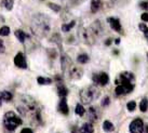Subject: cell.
I'll return each mask as SVG.
<instances>
[{
  "label": "cell",
  "mask_w": 148,
  "mask_h": 133,
  "mask_svg": "<svg viewBox=\"0 0 148 133\" xmlns=\"http://www.w3.org/2000/svg\"><path fill=\"white\" fill-rule=\"evenodd\" d=\"M102 0H91V11L92 13H96L102 8Z\"/></svg>",
  "instance_id": "obj_16"
},
{
  "label": "cell",
  "mask_w": 148,
  "mask_h": 133,
  "mask_svg": "<svg viewBox=\"0 0 148 133\" xmlns=\"http://www.w3.org/2000/svg\"><path fill=\"white\" fill-rule=\"evenodd\" d=\"M22 125V119L20 117L15 115L14 112H5L3 117V125L5 130L8 131H15L18 125Z\"/></svg>",
  "instance_id": "obj_3"
},
{
  "label": "cell",
  "mask_w": 148,
  "mask_h": 133,
  "mask_svg": "<svg viewBox=\"0 0 148 133\" xmlns=\"http://www.w3.org/2000/svg\"><path fill=\"white\" fill-rule=\"evenodd\" d=\"M33 32L38 37H43L47 36L51 30V23H50L49 17L45 14H36L33 17V23H32Z\"/></svg>",
  "instance_id": "obj_1"
},
{
  "label": "cell",
  "mask_w": 148,
  "mask_h": 133,
  "mask_svg": "<svg viewBox=\"0 0 148 133\" xmlns=\"http://www.w3.org/2000/svg\"><path fill=\"white\" fill-rule=\"evenodd\" d=\"M140 19L143 20L144 22H148V12H145L140 15Z\"/></svg>",
  "instance_id": "obj_35"
},
{
  "label": "cell",
  "mask_w": 148,
  "mask_h": 133,
  "mask_svg": "<svg viewBox=\"0 0 148 133\" xmlns=\"http://www.w3.org/2000/svg\"><path fill=\"white\" fill-rule=\"evenodd\" d=\"M58 95H60V97H66V96L68 95V89L65 86L60 84L58 87Z\"/></svg>",
  "instance_id": "obj_18"
},
{
  "label": "cell",
  "mask_w": 148,
  "mask_h": 133,
  "mask_svg": "<svg viewBox=\"0 0 148 133\" xmlns=\"http://www.w3.org/2000/svg\"><path fill=\"white\" fill-rule=\"evenodd\" d=\"M79 37H80V39L84 43L90 45V46H92L95 42V37L92 35V33H91L90 30L86 28H81L79 30Z\"/></svg>",
  "instance_id": "obj_4"
},
{
  "label": "cell",
  "mask_w": 148,
  "mask_h": 133,
  "mask_svg": "<svg viewBox=\"0 0 148 133\" xmlns=\"http://www.w3.org/2000/svg\"><path fill=\"white\" fill-rule=\"evenodd\" d=\"M127 107L129 112H133V110H135V108H136V103L134 101H130L127 104Z\"/></svg>",
  "instance_id": "obj_30"
},
{
  "label": "cell",
  "mask_w": 148,
  "mask_h": 133,
  "mask_svg": "<svg viewBox=\"0 0 148 133\" xmlns=\"http://www.w3.org/2000/svg\"><path fill=\"white\" fill-rule=\"evenodd\" d=\"M134 89V84L133 82H121L119 83V86L116 88V94L117 95H123V94H127L131 93Z\"/></svg>",
  "instance_id": "obj_5"
},
{
  "label": "cell",
  "mask_w": 148,
  "mask_h": 133,
  "mask_svg": "<svg viewBox=\"0 0 148 133\" xmlns=\"http://www.w3.org/2000/svg\"><path fill=\"white\" fill-rule=\"evenodd\" d=\"M147 56H148V53H147Z\"/></svg>",
  "instance_id": "obj_41"
},
{
  "label": "cell",
  "mask_w": 148,
  "mask_h": 133,
  "mask_svg": "<svg viewBox=\"0 0 148 133\" xmlns=\"http://www.w3.org/2000/svg\"><path fill=\"white\" fill-rule=\"evenodd\" d=\"M138 27H140V30H142V32L144 33L145 37H146V39L148 40V27L145 25L144 23H140V24H138Z\"/></svg>",
  "instance_id": "obj_28"
},
{
  "label": "cell",
  "mask_w": 148,
  "mask_h": 133,
  "mask_svg": "<svg viewBox=\"0 0 148 133\" xmlns=\"http://www.w3.org/2000/svg\"><path fill=\"white\" fill-rule=\"evenodd\" d=\"M129 130L132 133H142L144 131V122H143V120L140 119V118L134 119L131 122L130 127H129Z\"/></svg>",
  "instance_id": "obj_6"
},
{
  "label": "cell",
  "mask_w": 148,
  "mask_h": 133,
  "mask_svg": "<svg viewBox=\"0 0 148 133\" xmlns=\"http://www.w3.org/2000/svg\"><path fill=\"white\" fill-rule=\"evenodd\" d=\"M109 103H110V99H109V96H105L103 100H102V106H103V107L108 106Z\"/></svg>",
  "instance_id": "obj_32"
},
{
  "label": "cell",
  "mask_w": 148,
  "mask_h": 133,
  "mask_svg": "<svg viewBox=\"0 0 148 133\" xmlns=\"http://www.w3.org/2000/svg\"><path fill=\"white\" fill-rule=\"evenodd\" d=\"M5 51V47H4V42L2 41V39H0V54L4 53Z\"/></svg>",
  "instance_id": "obj_33"
},
{
  "label": "cell",
  "mask_w": 148,
  "mask_h": 133,
  "mask_svg": "<svg viewBox=\"0 0 148 133\" xmlns=\"http://www.w3.org/2000/svg\"><path fill=\"white\" fill-rule=\"evenodd\" d=\"M93 131H94V129H93V125H92V123H90V122H88V123H84V125L81 127V129H80V132L92 133Z\"/></svg>",
  "instance_id": "obj_22"
},
{
  "label": "cell",
  "mask_w": 148,
  "mask_h": 133,
  "mask_svg": "<svg viewBox=\"0 0 148 133\" xmlns=\"http://www.w3.org/2000/svg\"><path fill=\"white\" fill-rule=\"evenodd\" d=\"M61 66H62L63 73L68 71H69L70 66H71V60L64 53H63L62 58H61Z\"/></svg>",
  "instance_id": "obj_13"
},
{
  "label": "cell",
  "mask_w": 148,
  "mask_h": 133,
  "mask_svg": "<svg viewBox=\"0 0 148 133\" xmlns=\"http://www.w3.org/2000/svg\"><path fill=\"white\" fill-rule=\"evenodd\" d=\"M140 112H147V109H148V99L147 97H144L143 100L140 101Z\"/></svg>",
  "instance_id": "obj_24"
},
{
  "label": "cell",
  "mask_w": 148,
  "mask_h": 133,
  "mask_svg": "<svg viewBox=\"0 0 148 133\" xmlns=\"http://www.w3.org/2000/svg\"><path fill=\"white\" fill-rule=\"evenodd\" d=\"M140 8L144 9L145 11H148V1H143V2H140Z\"/></svg>",
  "instance_id": "obj_34"
},
{
  "label": "cell",
  "mask_w": 148,
  "mask_h": 133,
  "mask_svg": "<svg viewBox=\"0 0 148 133\" xmlns=\"http://www.w3.org/2000/svg\"><path fill=\"white\" fill-rule=\"evenodd\" d=\"M89 30L92 33V35H93L94 37H99V36H102V34H103V26H102V24H101L99 21H95L90 25Z\"/></svg>",
  "instance_id": "obj_9"
},
{
  "label": "cell",
  "mask_w": 148,
  "mask_h": 133,
  "mask_svg": "<svg viewBox=\"0 0 148 133\" xmlns=\"http://www.w3.org/2000/svg\"><path fill=\"white\" fill-rule=\"evenodd\" d=\"M116 43H117V45H119V43H120V39H117V40H116Z\"/></svg>",
  "instance_id": "obj_38"
},
{
  "label": "cell",
  "mask_w": 148,
  "mask_h": 133,
  "mask_svg": "<svg viewBox=\"0 0 148 133\" xmlns=\"http://www.w3.org/2000/svg\"><path fill=\"white\" fill-rule=\"evenodd\" d=\"M107 21H108V23H109L111 26V28L114 29L115 32H117V33H121L122 27H121L119 19H117V17H109Z\"/></svg>",
  "instance_id": "obj_14"
},
{
  "label": "cell",
  "mask_w": 148,
  "mask_h": 133,
  "mask_svg": "<svg viewBox=\"0 0 148 133\" xmlns=\"http://www.w3.org/2000/svg\"><path fill=\"white\" fill-rule=\"evenodd\" d=\"M86 112V109L81 104H77L76 105V108H75V114L78 115V116H83Z\"/></svg>",
  "instance_id": "obj_25"
},
{
  "label": "cell",
  "mask_w": 148,
  "mask_h": 133,
  "mask_svg": "<svg viewBox=\"0 0 148 133\" xmlns=\"http://www.w3.org/2000/svg\"><path fill=\"white\" fill-rule=\"evenodd\" d=\"M75 25H76V22L71 21L70 23H68V24H64V25L62 26V30L64 33H67V32H69L71 28H74Z\"/></svg>",
  "instance_id": "obj_26"
},
{
  "label": "cell",
  "mask_w": 148,
  "mask_h": 133,
  "mask_svg": "<svg viewBox=\"0 0 148 133\" xmlns=\"http://www.w3.org/2000/svg\"><path fill=\"white\" fill-rule=\"evenodd\" d=\"M103 130L104 131H106V132H111V131H114L115 130V127L112 125V122H110L109 120H105L103 123Z\"/></svg>",
  "instance_id": "obj_19"
},
{
  "label": "cell",
  "mask_w": 148,
  "mask_h": 133,
  "mask_svg": "<svg viewBox=\"0 0 148 133\" xmlns=\"http://www.w3.org/2000/svg\"><path fill=\"white\" fill-rule=\"evenodd\" d=\"M12 93L9 91H3L0 93V105L2 102H10V101L12 100Z\"/></svg>",
  "instance_id": "obj_17"
},
{
  "label": "cell",
  "mask_w": 148,
  "mask_h": 133,
  "mask_svg": "<svg viewBox=\"0 0 148 133\" xmlns=\"http://www.w3.org/2000/svg\"><path fill=\"white\" fill-rule=\"evenodd\" d=\"M89 60H90L89 55L86 54V53H83V54L78 55V58H77V62L80 63V64H86V63L89 62Z\"/></svg>",
  "instance_id": "obj_23"
},
{
  "label": "cell",
  "mask_w": 148,
  "mask_h": 133,
  "mask_svg": "<svg viewBox=\"0 0 148 133\" xmlns=\"http://www.w3.org/2000/svg\"><path fill=\"white\" fill-rule=\"evenodd\" d=\"M48 7H49L50 9H52L54 12H60V11L62 10V8H61L60 5H58V4H55V3H49Z\"/></svg>",
  "instance_id": "obj_31"
},
{
  "label": "cell",
  "mask_w": 148,
  "mask_h": 133,
  "mask_svg": "<svg viewBox=\"0 0 148 133\" xmlns=\"http://www.w3.org/2000/svg\"><path fill=\"white\" fill-rule=\"evenodd\" d=\"M73 1H74V2H76V1H77V0H73Z\"/></svg>",
  "instance_id": "obj_40"
},
{
  "label": "cell",
  "mask_w": 148,
  "mask_h": 133,
  "mask_svg": "<svg viewBox=\"0 0 148 133\" xmlns=\"http://www.w3.org/2000/svg\"><path fill=\"white\" fill-rule=\"evenodd\" d=\"M14 64L15 66L20 67L22 69H26L27 68V63H26V60H25V56L23 53H17L14 58Z\"/></svg>",
  "instance_id": "obj_11"
},
{
  "label": "cell",
  "mask_w": 148,
  "mask_h": 133,
  "mask_svg": "<svg viewBox=\"0 0 148 133\" xmlns=\"http://www.w3.org/2000/svg\"><path fill=\"white\" fill-rule=\"evenodd\" d=\"M145 131H146V132H147V131H148V125H147V127H146V128H145Z\"/></svg>",
  "instance_id": "obj_39"
},
{
  "label": "cell",
  "mask_w": 148,
  "mask_h": 133,
  "mask_svg": "<svg viewBox=\"0 0 148 133\" xmlns=\"http://www.w3.org/2000/svg\"><path fill=\"white\" fill-rule=\"evenodd\" d=\"M82 75H83V71L81 68H78L77 66H74V65L70 66L69 71H68V76H69L71 79L78 80L82 77Z\"/></svg>",
  "instance_id": "obj_10"
},
{
  "label": "cell",
  "mask_w": 148,
  "mask_h": 133,
  "mask_svg": "<svg viewBox=\"0 0 148 133\" xmlns=\"http://www.w3.org/2000/svg\"><path fill=\"white\" fill-rule=\"evenodd\" d=\"M9 34H10V28H9L8 26H2L1 28H0V36H8Z\"/></svg>",
  "instance_id": "obj_29"
},
{
  "label": "cell",
  "mask_w": 148,
  "mask_h": 133,
  "mask_svg": "<svg viewBox=\"0 0 148 133\" xmlns=\"http://www.w3.org/2000/svg\"><path fill=\"white\" fill-rule=\"evenodd\" d=\"M37 82L39 83V84L48 86V84H51V83L53 82V80L51 79V78H47V77H38Z\"/></svg>",
  "instance_id": "obj_21"
},
{
  "label": "cell",
  "mask_w": 148,
  "mask_h": 133,
  "mask_svg": "<svg viewBox=\"0 0 148 133\" xmlns=\"http://www.w3.org/2000/svg\"><path fill=\"white\" fill-rule=\"evenodd\" d=\"M3 4L5 9L8 11H11L13 9V4H14V0H3Z\"/></svg>",
  "instance_id": "obj_27"
},
{
  "label": "cell",
  "mask_w": 148,
  "mask_h": 133,
  "mask_svg": "<svg viewBox=\"0 0 148 133\" xmlns=\"http://www.w3.org/2000/svg\"><path fill=\"white\" fill-rule=\"evenodd\" d=\"M93 81H94L95 84H99V86L104 87L109 82V77L106 73L96 74V75H93Z\"/></svg>",
  "instance_id": "obj_8"
},
{
  "label": "cell",
  "mask_w": 148,
  "mask_h": 133,
  "mask_svg": "<svg viewBox=\"0 0 148 133\" xmlns=\"http://www.w3.org/2000/svg\"><path fill=\"white\" fill-rule=\"evenodd\" d=\"M99 94H101V92H99V88L96 87V84L84 88L79 92L80 100L82 102V104H91L93 101L99 97Z\"/></svg>",
  "instance_id": "obj_2"
},
{
  "label": "cell",
  "mask_w": 148,
  "mask_h": 133,
  "mask_svg": "<svg viewBox=\"0 0 148 133\" xmlns=\"http://www.w3.org/2000/svg\"><path fill=\"white\" fill-rule=\"evenodd\" d=\"M86 115H88V119L91 122H95V121H97L101 118V112H99V109L97 107H94V106L89 107L88 112H86Z\"/></svg>",
  "instance_id": "obj_7"
},
{
  "label": "cell",
  "mask_w": 148,
  "mask_h": 133,
  "mask_svg": "<svg viewBox=\"0 0 148 133\" xmlns=\"http://www.w3.org/2000/svg\"><path fill=\"white\" fill-rule=\"evenodd\" d=\"M58 110L64 114V115H67L69 109H68V105H67V101H66V97H62V100L58 104Z\"/></svg>",
  "instance_id": "obj_15"
},
{
  "label": "cell",
  "mask_w": 148,
  "mask_h": 133,
  "mask_svg": "<svg viewBox=\"0 0 148 133\" xmlns=\"http://www.w3.org/2000/svg\"><path fill=\"white\" fill-rule=\"evenodd\" d=\"M15 37L18 39V41L20 42H25V40H26V34L23 32V30H21V29H17V30H15Z\"/></svg>",
  "instance_id": "obj_20"
},
{
  "label": "cell",
  "mask_w": 148,
  "mask_h": 133,
  "mask_svg": "<svg viewBox=\"0 0 148 133\" xmlns=\"http://www.w3.org/2000/svg\"><path fill=\"white\" fill-rule=\"evenodd\" d=\"M110 42H111V40H110V39H108V40L106 41V45H107V46H109V45H110Z\"/></svg>",
  "instance_id": "obj_37"
},
{
  "label": "cell",
  "mask_w": 148,
  "mask_h": 133,
  "mask_svg": "<svg viewBox=\"0 0 148 133\" xmlns=\"http://www.w3.org/2000/svg\"><path fill=\"white\" fill-rule=\"evenodd\" d=\"M120 80L117 79L116 83H121V82H133L134 80V75L130 73V71H122L120 74Z\"/></svg>",
  "instance_id": "obj_12"
},
{
  "label": "cell",
  "mask_w": 148,
  "mask_h": 133,
  "mask_svg": "<svg viewBox=\"0 0 148 133\" xmlns=\"http://www.w3.org/2000/svg\"><path fill=\"white\" fill-rule=\"evenodd\" d=\"M22 133H32L33 132V130L32 129H29V128H24V129L21 131Z\"/></svg>",
  "instance_id": "obj_36"
}]
</instances>
